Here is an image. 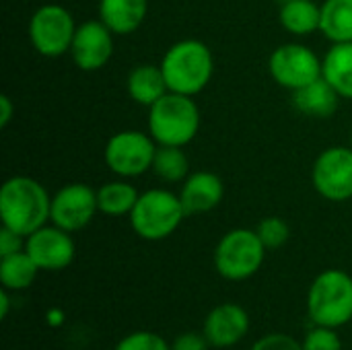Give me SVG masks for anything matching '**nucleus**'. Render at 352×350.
I'll use <instances>...</instances> for the list:
<instances>
[{"label": "nucleus", "instance_id": "obj_22", "mask_svg": "<svg viewBox=\"0 0 352 350\" xmlns=\"http://www.w3.org/2000/svg\"><path fill=\"white\" fill-rule=\"evenodd\" d=\"M138 192L132 184H128L124 177L116 179V182H107L97 190V204H99V212L107 215V217H124L130 215L136 200H138Z\"/></svg>", "mask_w": 352, "mask_h": 350}, {"label": "nucleus", "instance_id": "obj_19", "mask_svg": "<svg viewBox=\"0 0 352 350\" xmlns=\"http://www.w3.org/2000/svg\"><path fill=\"white\" fill-rule=\"evenodd\" d=\"M322 76L340 97L352 101V41L332 43L322 60Z\"/></svg>", "mask_w": 352, "mask_h": 350}, {"label": "nucleus", "instance_id": "obj_28", "mask_svg": "<svg viewBox=\"0 0 352 350\" xmlns=\"http://www.w3.org/2000/svg\"><path fill=\"white\" fill-rule=\"evenodd\" d=\"M252 350H303V344H299L293 336L289 334H280V332H274V334H266L262 336Z\"/></svg>", "mask_w": 352, "mask_h": 350}, {"label": "nucleus", "instance_id": "obj_10", "mask_svg": "<svg viewBox=\"0 0 352 350\" xmlns=\"http://www.w3.org/2000/svg\"><path fill=\"white\" fill-rule=\"evenodd\" d=\"M316 192L330 202L352 198V146H330L322 151L311 169Z\"/></svg>", "mask_w": 352, "mask_h": 350}, {"label": "nucleus", "instance_id": "obj_20", "mask_svg": "<svg viewBox=\"0 0 352 350\" xmlns=\"http://www.w3.org/2000/svg\"><path fill=\"white\" fill-rule=\"evenodd\" d=\"M278 21L285 31L293 35H309L320 31L322 4L314 0H285L278 12Z\"/></svg>", "mask_w": 352, "mask_h": 350}, {"label": "nucleus", "instance_id": "obj_16", "mask_svg": "<svg viewBox=\"0 0 352 350\" xmlns=\"http://www.w3.org/2000/svg\"><path fill=\"white\" fill-rule=\"evenodd\" d=\"M148 0H99V19L113 35L134 33L146 19Z\"/></svg>", "mask_w": 352, "mask_h": 350}, {"label": "nucleus", "instance_id": "obj_9", "mask_svg": "<svg viewBox=\"0 0 352 350\" xmlns=\"http://www.w3.org/2000/svg\"><path fill=\"white\" fill-rule=\"evenodd\" d=\"M268 70L276 85L295 93L322 76V60L303 43H283L270 54Z\"/></svg>", "mask_w": 352, "mask_h": 350}, {"label": "nucleus", "instance_id": "obj_14", "mask_svg": "<svg viewBox=\"0 0 352 350\" xmlns=\"http://www.w3.org/2000/svg\"><path fill=\"white\" fill-rule=\"evenodd\" d=\"M250 332V316L237 303H221L217 305L204 320L202 334L206 336L210 347L229 349L239 344Z\"/></svg>", "mask_w": 352, "mask_h": 350}, {"label": "nucleus", "instance_id": "obj_8", "mask_svg": "<svg viewBox=\"0 0 352 350\" xmlns=\"http://www.w3.org/2000/svg\"><path fill=\"white\" fill-rule=\"evenodd\" d=\"M157 142L151 134L140 130L116 132L103 151L105 165L118 177L130 179L153 169V159L157 153Z\"/></svg>", "mask_w": 352, "mask_h": 350}, {"label": "nucleus", "instance_id": "obj_2", "mask_svg": "<svg viewBox=\"0 0 352 350\" xmlns=\"http://www.w3.org/2000/svg\"><path fill=\"white\" fill-rule=\"evenodd\" d=\"M161 70L169 91L194 97L208 87L214 74V56L204 41L182 39L165 52Z\"/></svg>", "mask_w": 352, "mask_h": 350}, {"label": "nucleus", "instance_id": "obj_31", "mask_svg": "<svg viewBox=\"0 0 352 350\" xmlns=\"http://www.w3.org/2000/svg\"><path fill=\"white\" fill-rule=\"evenodd\" d=\"M12 111H14V105L10 101L8 95H2L0 97V128H6L8 122L12 120Z\"/></svg>", "mask_w": 352, "mask_h": 350}, {"label": "nucleus", "instance_id": "obj_21", "mask_svg": "<svg viewBox=\"0 0 352 350\" xmlns=\"http://www.w3.org/2000/svg\"><path fill=\"white\" fill-rule=\"evenodd\" d=\"M320 31L332 43L352 41V0H324Z\"/></svg>", "mask_w": 352, "mask_h": 350}, {"label": "nucleus", "instance_id": "obj_29", "mask_svg": "<svg viewBox=\"0 0 352 350\" xmlns=\"http://www.w3.org/2000/svg\"><path fill=\"white\" fill-rule=\"evenodd\" d=\"M25 239L27 237L19 235L16 231H12L8 227H2L0 229V258L16 254V252H23L25 250Z\"/></svg>", "mask_w": 352, "mask_h": 350}, {"label": "nucleus", "instance_id": "obj_27", "mask_svg": "<svg viewBox=\"0 0 352 350\" xmlns=\"http://www.w3.org/2000/svg\"><path fill=\"white\" fill-rule=\"evenodd\" d=\"M303 350H342V342L334 328L316 326L303 340Z\"/></svg>", "mask_w": 352, "mask_h": 350}, {"label": "nucleus", "instance_id": "obj_23", "mask_svg": "<svg viewBox=\"0 0 352 350\" xmlns=\"http://www.w3.org/2000/svg\"><path fill=\"white\" fill-rule=\"evenodd\" d=\"M37 272H39L37 264L31 260V256L25 250L0 258V283L8 291L29 289L37 278Z\"/></svg>", "mask_w": 352, "mask_h": 350}, {"label": "nucleus", "instance_id": "obj_12", "mask_svg": "<svg viewBox=\"0 0 352 350\" xmlns=\"http://www.w3.org/2000/svg\"><path fill=\"white\" fill-rule=\"evenodd\" d=\"M70 58L82 72H95L103 68L113 56V31L101 21H85L76 27Z\"/></svg>", "mask_w": 352, "mask_h": 350}, {"label": "nucleus", "instance_id": "obj_17", "mask_svg": "<svg viewBox=\"0 0 352 350\" xmlns=\"http://www.w3.org/2000/svg\"><path fill=\"white\" fill-rule=\"evenodd\" d=\"M128 95L132 101H136L142 107L155 105L169 89L165 74L161 70V64H138L130 70L128 80H126Z\"/></svg>", "mask_w": 352, "mask_h": 350}, {"label": "nucleus", "instance_id": "obj_7", "mask_svg": "<svg viewBox=\"0 0 352 350\" xmlns=\"http://www.w3.org/2000/svg\"><path fill=\"white\" fill-rule=\"evenodd\" d=\"M74 19L62 4H43L29 19V41L43 58H60L70 52L74 33Z\"/></svg>", "mask_w": 352, "mask_h": 350}, {"label": "nucleus", "instance_id": "obj_30", "mask_svg": "<svg viewBox=\"0 0 352 350\" xmlns=\"http://www.w3.org/2000/svg\"><path fill=\"white\" fill-rule=\"evenodd\" d=\"M208 340L204 334H196V332H186L182 336H177L171 344V350H208Z\"/></svg>", "mask_w": 352, "mask_h": 350}, {"label": "nucleus", "instance_id": "obj_25", "mask_svg": "<svg viewBox=\"0 0 352 350\" xmlns=\"http://www.w3.org/2000/svg\"><path fill=\"white\" fill-rule=\"evenodd\" d=\"M256 233L260 237V241L264 243L266 250H278L283 248L289 237H291V229L287 225V221H283L280 217H266L258 223Z\"/></svg>", "mask_w": 352, "mask_h": 350}, {"label": "nucleus", "instance_id": "obj_15", "mask_svg": "<svg viewBox=\"0 0 352 350\" xmlns=\"http://www.w3.org/2000/svg\"><path fill=\"white\" fill-rule=\"evenodd\" d=\"M223 196H225L223 179L212 171L190 173L182 182V190H179V200L188 217L210 212L221 204Z\"/></svg>", "mask_w": 352, "mask_h": 350}, {"label": "nucleus", "instance_id": "obj_1", "mask_svg": "<svg viewBox=\"0 0 352 350\" xmlns=\"http://www.w3.org/2000/svg\"><path fill=\"white\" fill-rule=\"evenodd\" d=\"M52 198L47 190L33 177L12 175L0 188V219L2 227L29 237L47 225Z\"/></svg>", "mask_w": 352, "mask_h": 350}, {"label": "nucleus", "instance_id": "obj_13", "mask_svg": "<svg viewBox=\"0 0 352 350\" xmlns=\"http://www.w3.org/2000/svg\"><path fill=\"white\" fill-rule=\"evenodd\" d=\"M25 252L37 264L39 270H64L72 264L76 248L68 231L56 225H43L25 239Z\"/></svg>", "mask_w": 352, "mask_h": 350}, {"label": "nucleus", "instance_id": "obj_6", "mask_svg": "<svg viewBox=\"0 0 352 350\" xmlns=\"http://www.w3.org/2000/svg\"><path fill=\"white\" fill-rule=\"evenodd\" d=\"M266 248L252 229H233L225 233L214 250L217 272L233 283L252 278L264 264Z\"/></svg>", "mask_w": 352, "mask_h": 350}, {"label": "nucleus", "instance_id": "obj_26", "mask_svg": "<svg viewBox=\"0 0 352 350\" xmlns=\"http://www.w3.org/2000/svg\"><path fill=\"white\" fill-rule=\"evenodd\" d=\"M116 350H171V347L155 332H132L118 342Z\"/></svg>", "mask_w": 352, "mask_h": 350}, {"label": "nucleus", "instance_id": "obj_4", "mask_svg": "<svg viewBox=\"0 0 352 350\" xmlns=\"http://www.w3.org/2000/svg\"><path fill=\"white\" fill-rule=\"evenodd\" d=\"M307 314L316 326L340 328L352 320V276L330 268L316 276L307 293Z\"/></svg>", "mask_w": 352, "mask_h": 350}, {"label": "nucleus", "instance_id": "obj_33", "mask_svg": "<svg viewBox=\"0 0 352 350\" xmlns=\"http://www.w3.org/2000/svg\"><path fill=\"white\" fill-rule=\"evenodd\" d=\"M351 146H352V134H351Z\"/></svg>", "mask_w": 352, "mask_h": 350}, {"label": "nucleus", "instance_id": "obj_24", "mask_svg": "<svg viewBox=\"0 0 352 350\" xmlns=\"http://www.w3.org/2000/svg\"><path fill=\"white\" fill-rule=\"evenodd\" d=\"M161 182L167 184H179L190 175V161L184 153V146H167L159 144L155 159H153V169H151Z\"/></svg>", "mask_w": 352, "mask_h": 350}, {"label": "nucleus", "instance_id": "obj_11", "mask_svg": "<svg viewBox=\"0 0 352 350\" xmlns=\"http://www.w3.org/2000/svg\"><path fill=\"white\" fill-rule=\"evenodd\" d=\"M97 212V190L87 184H68L52 196L50 221L68 233L85 229Z\"/></svg>", "mask_w": 352, "mask_h": 350}, {"label": "nucleus", "instance_id": "obj_3", "mask_svg": "<svg viewBox=\"0 0 352 350\" xmlns=\"http://www.w3.org/2000/svg\"><path fill=\"white\" fill-rule=\"evenodd\" d=\"M200 130V109L190 95L167 91L148 107V134L157 144L186 146Z\"/></svg>", "mask_w": 352, "mask_h": 350}, {"label": "nucleus", "instance_id": "obj_18", "mask_svg": "<svg viewBox=\"0 0 352 350\" xmlns=\"http://www.w3.org/2000/svg\"><path fill=\"white\" fill-rule=\"evenodd\" d=\"M338 99H340V95L324 76H320L318 80H314V83H309L303 89L293 93L295 107L303 116L318 118V120L330 118L338 109Z\"/></svg>", "mask_w": 352, "mask_h": 350}, {"label": "nucleus", "instance_id": "obj_5", "mask_svg": "<svg viewBox=\"0 0 352 350\" xmlns=\"http://www.w3.org/2000/svg\"><path fill=\"white\" fill-rule=\"evenodd\" d=\"M128 217L138 237L146 241H161L175 233L188 215L184 210L179 194L163 188H153L138 196Z\"/></svg>", "mask_w": 352, "mask_h": 350}, {"label": "nucleus", "instance_id": "obj_32", "mask_svg": "<svg viewBox=\"0 0 352 350\" xmlns=\"http://www.w3.org/2000/svg\"><path fill=\"white\" fill-rule=\"evenodd\" d=\"M8 309H10V299H8V289H2L0 291V318L4 320L8 316Z\"/></svg>", "mask_w": 352, "mask_h": 350}]
</instances>
